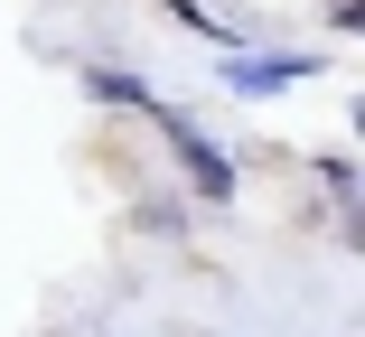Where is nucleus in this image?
<instances>
[{"label": "nucleus", "mask_w": 365, "mask_h": 337, "mask_svg": "<svg viewBox=\"0 0 365 337\" xmlns=\"http://www.w3.org/2000/svg\"><path fill=\"white\" fill-rule=\"evenodd\" d=\"M85 94H94V103H122V113H140V103H150V85H140V76H122V66H85Z\"/></svg>", "instance_id": "7ed1b4c3"}, {"label": "nucleus", "mask_w": 365, "mask_h": 337, "mask_svg": "<svg viewBox=\"0 0 365 337\" xmlns=\"http://www.w3.org/2000/svg\"><path fill=\"white\" fill-rule=\"evenodd\" d=\"M300 76H309V56H225V94H272Z\"/></svg>", "instance_id": "f03ea898"}, {"label": "nucleus", "mask_w": 365, "mask_h": 337, "mask_svg": "<svg viewBox=\"0 0 365 337\" xmlns=\"http://www.w3.org/2000/svg\"><path fill=\"white\" fill-rule=\"evenodd\" d=\"M140 113H150V122H160V141L178 150V169H187V187L206 197V207H225V197H235V160H225V150L206 141V122H197V113H178V103H160V94L140 103Z\"/></svg>", "instance_id": "f257e3e1"}]
</instances>
